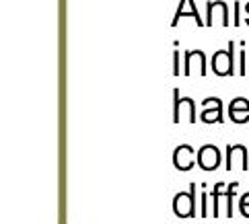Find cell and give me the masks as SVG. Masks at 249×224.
I'll return each instance as SVG.
<instances>
[{
	"instance_id": "obj_15",
	"label": "cell",
	"mask_w": 249,
	"mask_h": 224,
	"mask_svg": "<svg viewBox=\"0 0 249 224\" xmlns=\"http://www.w3.org/2000/svg\"><path fill=\"white\" fill-rule=\"evenodd\" d=\"M245 52H243V48L239 50V76H245Z\"/></svg>"
},
{
	"instance_id": "obj_19",
	"label": "cell",
	"mask_w": 249,
	"mask_h": 224,
	"mask_svg": "<svg viewBox=\"0 0 249 224\" xmlns=\"http://www.w3.org/2000/svg\"><path fill=\"white\" fill-rule=\"evenodd\" d=\"M245 11H247V13H249V2H247V6H245ZM245 23H247V25H249V19H247V21H245Z\"/></svg>"
},
{
	"instance_id": "obj_2",
	"label": "cell",
	"mask_w": 249,
	"mask_h": 224,
	"mask_svg": "<svg viewBox=\"0 0 249 224\" xmlns=\"http://www.w3.org/2000/svg\"><path fill=\"white\" fill-rule=\"evenodd\" d=\"M173 212L179 218L196 216V183L190 185V191H181L173 200Z\"/></svg>"
},
{
	"instance_id": "obj_11",
	"label": "cell",
	"mask_w": 249,
	"mask_h": 224,
	"mask_svg": "<svg viewBox=\"0 0 249 224\" xmlns=\"http://www.w3.org/2000/svg\"><path fill=\"white\" fill-rule=\"evenodd\" d=\"M183 17H192V19L196 21V25L204 27V21L200 19V13H198V8H196L194 0H181V2H179V8H177L175 19H173V27L179 25V21L183 19Z\"/></svg>"
},
{
	"instance_id": "obj_1",
	"label": "cell",
	"mask_w": 249,
	"mask_h": 224,
	"mask_svg": "<svg viewBox=\"0 0 249 224\" xmlns=\"http://www.w3.org/2000/svg\"><path fill=\"white\" fill-rule=\"evenodd\" d=\"M212 72L216 76H233L235 74V43L231 41L227 50H218L212 56Z\"/></svg>"
},
{
	"instance_id": "obj_9",
	"label": "cell",
	"mask_w": 249,
	"mask_h": 224,
	"mask_svg": "<svg viewBox=\"0 0 249 224\" xmlns=\"http://www.w3.org/2000/svg\"><path fill=\"white\" fill-rule=\"evenodd\" d=\"M173 165L177 171H192L194 169V148L190 144L177 146L173 152Z\"/></svg>"
},
{
	"instance_id": "obj_8",
	"label": "cell",
	"mask_w": 249,
	"mask_h": 224,
	"mask_svg": "<svg viewBox=\"0 0 249 224\" xmlns=\"http://www.w3.org/2000/svg\"><path fill=\"white\" fill-rule=\"evenodd\" d=\"M235 169H241L247 171V150L241 144H231L229 146V156H227V171H235Z\"/></svg>"
},
{
	"instance_id": "obj_6",
	"label": "cell",
	"mask_w": 249,
	"mask_h": 224,
	"mask_svg": "<svg viewBox=\"0 0 249 224\" xmlns=\"http://www.w3.org/2000/svg\"><path fill=\"white\" fill-rule=\"evenodd\" d=\"M231 17H229V8L227 2L222 0H212L208 2V19H206V27H214L216 23H220L222 27H229L231 25Z\"/></svg>"
},
{
	"instance_id": "obj_7",
	"label": "cell",
	"mask_w": 249,
	"mask_h": 224,
	"mask_svg": "<svg viewBox=\"0 0 249 224\" xmlns=\"http://www.w3.org/2000/svg\"><path fill=\"white\" fill-rule=\"evenodd\" d=\"M198 165L204 171H214L220 165V150L214 144H204L198 150Z\"/></svg>"
},
{
	"instance_id": "obj_18",
	"label": "cell",
	"mask_w": 249,
	"mask_h": 224,
	"mask_svg": "<svg viewBox=\"0 0 249 224\" xmlns=\"http://www.w3.org/2000/svg\"><path fill=\"white\" fill-rule=\"evenodd\" d=\"M235 27H239V0L235 2V21H233Z\"/></svg>"
},
{
	"instance_id": "obj_13",
	"label": "cell",
	"mask_w": 249,
	"mask_h": 224,
	"mask_svg": "<svg viewBox=\"0 0 249 224\" xmlns=\"http://www.w3.org/2000/svg\"><path fill=\"white\" fill-rule=\"evenodd\" d=\"M225 191V183H216L214 190H212V202H214V208H212V216L218 218L220 216V193Z\"/></svg>"
},
{
	"instance_id": "obj_14",
	"label": "cell",
	"mask_w": 249,
	"mask_h": 224,
	"mask_svg": "<svg viewBox=\"0 0 249 224\" xmlns=\"http://www.w3.org/2000/svg\"><path fill=\"white\" fill-rule=\"evenodd\" d=\"M239 210H241V214L245 218H249V191L243 193V198L239 200Z\"/></svg>"
},
{
	"instance_id": "obj_10",
	"label": "cell",
	"mask_w": 249,
	"mask_h": 224,
	"mask_svg": "<svg viewBox=\"0 0 249 224\" xmlns=\"http://www.w3.org/2000/svg\"><path fill=\"white\" fill-rule=\"evenodd\" d=\"M229 118L235 123H247L249 121V101L245 97H237L229 105Z\"/></svg>"
},
{
	"instance_id": "obj_5",
	"label": "cell",
	"mask_w": 249,
	"mask_h": 224,
	"mask_svg": "<svg viewBox=\"0 0 249 224\" xmlns=\"http://www.w3.org/2000/svg\"><path fill=\"white\" fill-rule=\"evenodd\" d=\"M204 111L200 115L202 123H222V101L218 97H208L202 101Z\"/></svg>"
},
{
	"instance_id": "obj_4",
	"label": "cell",
	"mask_w": 249,
	"mask_h": 224,
	"mask_svg": "<svg viewBox=\"0 0 249 224\" xmlns=\"http://www.w3.org/2000/svg\"><path fill=\"white\" fill-rule=\"evenodd\" d=\"M183 74L185 76H206V56H204L202 50L185 52Z\"/></svg>"
},
{
	"instance_id": "obj_17",
	"label": "cell",
	"mask_w": 249,
	"mask_h": 224,
	"mask_svg": "<svg viewBox=\"0 0 249 224\" xmlns=\"http://www.w3.org/2000/svg\"><path fill=\"white\" fill-rule=\"evenodd\" d=\"M173 74L179 76L181 70H179V52H173Z\"/></svg>"
},
{
	"instance_id": "obj_3",
	"label": "cell",
	"mask_w": 249,
	"mask_h": 224,
	"mask_svg": "<svg viewBox=\"0 0 249 224\" xmlns=\"http://www.w3.org/2000/svg\"><path fill=\"white\" fill-rule=\"evenodd\" d=\"M173 121L179 123L183 120H188L190 123L196 121V109H194V101L190 99V97H179V88H175L173 91Z\"/></svg>"
},
{
	"instance_id": "obj_12",
	"label": "cell",
	"mask_w": 249,
	"mask_h": 224,
	"mask_svg": "<svg viewBox=\"0 0 249 224\" xmlns=\"http://www.w3.org/2000/svg\"><path fill=\"white\" fill-rule=\"evenodd\" d=\"M237 187H239V181H233L229 185V190H225V202H227L225 216L227 218H233V200H235V190Z\"/></svg>"
},
{
	"instance_id": "obj_16",
	"label": "cell",
	"mask_w": 249,
	"mask_h": 224,
	"mask_svg": "<svg viewBox=\"0 0 249 224\" xmlns=\"http://www.w3.org/2000/svg\"><path fill=\"white\" fill-rule=\"evenodd\" d=\"M208 195H206V187H204V193H202V210H200V216L206 218L208 216Z\"/></svg>"
}]
</instances>
